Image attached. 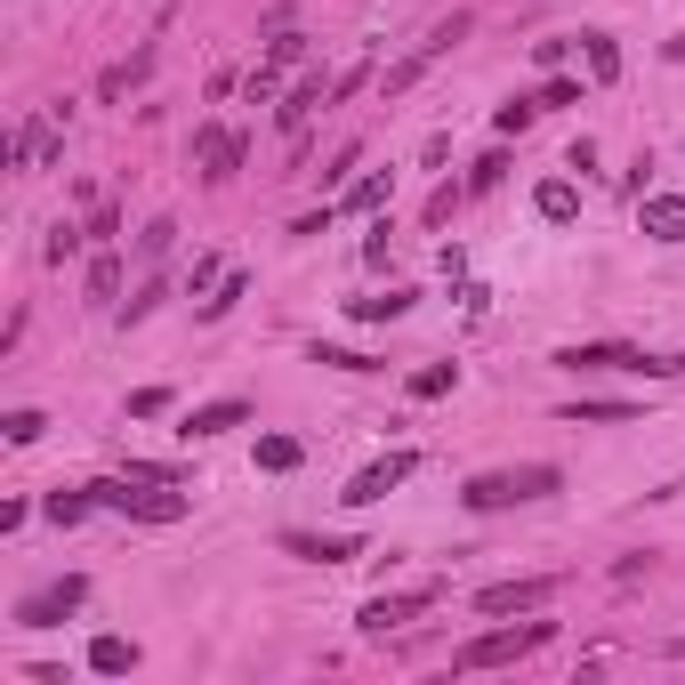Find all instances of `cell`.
<instances>
[{"label":"cell","instance_id":"cell-1","mask_svg":"<svg viewBox=\"0 0 685 685\" xmlns=\"http://www.w3.org/2000/svg\"><path fill=\"white\" fill-rule=\"evenodd\" d=\"M565 484L549 460H525V468H484V476H468L460 484V508L468 516H501V508H532V501H549V492Z\"/></svg>","mask_w":685,"mask_h":685},{"label":"cell","instance_id":"cell-2","mask_svg":"<svg viewBox=\"0 0 685 685\" xmlns=\"http://www.w3.org/2000/svg\"><path fill=\"white\" fill-rule=\"evenodd\" d=\"M556 637V621H525V629H484V637H468L460 653H452V670L476 677V670H508V661H532Z\"/></svg>","mask_w":685,"mask_h":685},{"label":"cell","instance_id":"cell-3","mask_svg":"<svg viewBox=\"0 0 685 685\" xmlns=\"http://www.w3.org/2000/svg\"><path fill=\"white\" fill-rule=\"evenodd\" d=\"M97 508H121V516H137V525H178L185 508V492H161V484H145V476H97Z\"/></svg>","mask_w":685,"mask_h":685},{"label":"cell","instance_id":"cell-4","mask_svg":"<svg viewBox=\"0 0 685 685\" xmlns=\"http://www.w3.org/2000/svg\"><path fill=\"white\" fill-rule=\"evenodd\" d=\"M81 597H89V580H81V573L40 580V589L16 597V629H57V621H73V613H81Z\"/></svg>","mask_w":685,"mask_h":685},{"label":"cell","instance_id":"cell-5","mask_svg":"<svg viewBox=\"0 0 685 685\" xmlns=\"http://www.w3.org/2000/svg\"><path fill=\"white\" fill-rule=\"evenodd\" d=\"M185 161H194L202 178H235L242 161H251V137H235V130H218V121H202L194 145H185Z\"/></svg>","mask_w":685,"mask_h":685},{"label":"cell","instance_id":"cell-6","mask_svg":"<svg viewBox=\"0 0 685 685\" xmlns=\"http://www.w3.org/2000/svg\"><path fill=\"white\" fill-rule=\"evenodd\" d=\"M57 121H65V106L16 121V137H9V170H40V161H57Z\"/></svg>","mask_w":685,"mask_h":685},{"label":"cell","instance_id":"cell-7","mask_svg":"<svg viewBox=\"0 0 685 685\" xmlns=\"http://www.w3.org/2000/svg\"><path fill=\"white\" fill-rule=\"evenodd\" d=\"M549 597H556L549 573L541 580H492V589H476V613H492V621H501V613H541Z\"/></svg>","mask_w":685,"mask_h":685},{"label":"cell","instance_id":"cell-8","mask_svg":"<svg viewBox=\"0 0 685 685\" xmlns=\"http://www.w3.org/2000/svg\"><path fill=\"white\" fill-rule=\"evenodd\" d=\"M411 468H420L411 452H387V460H371L363 476H347V492H339V501H347V508H371V501H387V492H396Z\"/></svg>","mask_w":685,"mask_h":685},{"label":"cell","instance_id":"cell-9","mask_svg":"<svg viewBox=\"0 0 685 685\" xmlns=\"http://www.w3.org/2000/svg\"><path fill=\"white\" fill-rule=\"evenodd\" d=\"M435 597H444V589H411V597H371V605H363L356 621H363V637H387V629H404L411 613H428Z\"/></svg>","mask_w":685,"mask_h":685},{"label":"cell","instance_id":"cell-10","mask_svg":"<svg viewBox=\"0 0 685 685\" xmlns=\"http://www.w3.org/2000/svg\"><path fill=\"white\" fill-rule=\"evenodd\" d=\"M242 420H251V404H242V396H218V404H194V411H185V444H211V435H226V428H242Z\"/></svg>","mask_w":685,"mask_h":685},{"label":"cell","instance_id":"cell-11","mask_svg":"<svg viewBox=\"0 0 685 685\" xmlns=\"http://www.w3.org/2000/svg\"><path fill=\"white\" fill-rule=\"evenodd\" d=\"M646 347H621V339H589V347H556V363L565 371H637Z\"/></svg>","mask_w":685,"mask_h":685},{"label":"cell","instance_id":"cell-12","mask_svg":"<svg viewBox=\"0 0 685 685\" xmlns=\"http://www.w3.org/2000/svg\"><path fill=\"white\" fill-rule=\"evenodd\" d=\"M290 556H307V565H347V556H363L356 532H283Z\"/></svg>","mask_w":685,"mask_h":685},{"label":"cell","instance_id":"cell-13","mask_svg":"<svg viewBox=\"0 0 685 685\" xmlns=\"http://www.w3.org/2000/svg\"><path fill=\"white\" fill-rule=\"evenodd\" d=\"M637 226L653 242H685V194H637Z\"/></svg>","mask_w":685,"mask_h":685},{"label":"cell","instance_id":"cell-14","mask_svg":"<svg viewBox=\"0 0 685 685\" xmlns=\"http://www.w3.org/2000/svg\"><path fill=\"white\" fill-rule=\"evenodd\" d=\"M532 211H541L549 226H573V218H580V185H573V178H549L541 194H532Z\"/></svg>","mask_w":685,"mask_h":685},{"label":"cell","instance_id":"cell-15","mask_svg":"<svg viewBox=\"0 0 685 685\" xmlns=\"http://www.w3.org/2000/svg\"><path fill=\"white\" fill-rule=\"evenodd\" d=\"M121 299V251L113 242H97V259H89V307H113Z\"/></svg>","mask_w":685,"mask_h":685},{"label":"cell","instance_id":"cell-16","mask_svg":"<svg viewBox=\"0 0 685 685\" xmlns=\"http://www.w3.org/2000/svg\"><path fill=\"white\" fill-rule=\"evenodd\" d=\"M411 299H420V290H380V299H347V315L356 323H404Z\"/></svg>","mask_w":685,"mask_h":685},{"label":"cell","instance_id":"cell-17","mask_svg":"<svg viewBox=\"0 0 685 685\" xmlns=\"http://www.w3.org/2000/svg\"><path fill=\"white\" fill-rule=\"evenodd\" d=\"M89 670L97 677H130L137 670V646H130V637H89Z\"/></svg>","mask_w":685,"mask_h":685},{"label":"cell","instance_id":"cell-18","mask_svg":"<svg viewBox=\"0 0 685 685\" xmlns=\"http://www.w3.org/2000/svg\"><path fill=\"white\" fill-rule=\"evenodd\" d=\"M580 57H589V81H597V89H613V81H621V49H613V33H580Z\"/></svg>","mask_w":685,"mask_h":685},{"label":"cell","instance_id":"cell-19","mask_svg":"<svg viewBox=\"0 0 685 685\" xmlns=\"http://www.w3.org/2000/svg\"><path fill=\"white\" fill-rule=\"evenodd\" d=\"M565 420H573V428H621V420H637V404H613V396H589V404H565Z\"/></svg>","mask_w":685,"mask_h":685},{"label":"cell","instance_id":"cell-20","mask_svg":"<svg viewBox=\"0 0 685 685\" xmlns=\"http://www.w3.org/2000/svg\"><path fill=\"white\" fill-rule=\"evenodd\" d=\"M387 194H396V170H371V178H356V185L339 194V211H356V218H363V211H380Z\"/></svg>","mask_w":685,"mask_h":685},{"label":"cell","instance_id":"cell-21","mask_svg":"<svg viewBox=\"0 0 685 685\" xmlns=\"http://www.w3.org/2000/svg\"><path fill=\"white\" fill-rule=\"evenodd\" d=\"M145 73H154V49H137L130 65H106V81H97V97H106V106H113V97H130V89H137Z\"/></svg>","mask_w":685,"mask_h":685},{"label":"cell","instance_id":"cell-22","mask_svg":"<svg viewBox=\"0 0 685 685\" xmlns=\"http://www.w3.org/2000/svg\"><path fill=\"white\" fill-rule=\"evenodd\" d=\"M299 460H307V444H299V435H259V468H266V476H290Z\"/></svg>","mask_w":685,"mask_h":685},{"label":"cell","instance_id":"cell-23","mask_svg":"<svg viewBox=\"0 0 685 685\" xmlns=\"http://www.w3.org/2000/svg\"><path fill=\"white\" fill-rule=\"evenodd\" d=\"M460 387V363H428V371H411V404H435V396H452Z\"/></svg>","mask_w":685,"mask_h":685},{"label":"cell","instance_id":"cell-24","mask_svg":"<svg viewBox=\"0 0 685 685\" xmlns=\"http://www.w3.org/2000/svg\"><path fill=\"white\" fill-rule=\"evenodd\" d=\"M97 508V492L81 484V492H49V501H40V516H49V525H81V516Z\"/></svg>","mask_w":685,"mask_h":685},{"label":"cell","instance_id":"cell-25","mask_svg":"<svg viewBox=\"0 0 685 685\" xmlns=\"http://www.w3.org/2000/svg\"><path fill=\"white\" fill-rule=\"evenodd\" d=\"M170 242H178V218H145V235H137V259H145V266H161V259H170Z\"/></svg>","mask_w":685,"mask_h":685},{"label":"cell","instance_id":"cell-26","mask_svg":"<svg viewBox=\"0 0 685 685\" xmlns=\"http://www.w3.org/2000/svg\"><path fill=\"white\" fill-rule=\"evenodd\" d=\"M81 242H89V235H81L73 218H57V226H49V242H40V259H49V266H65V259L81 251Z\"/></svg>","mask_w":685,"mask_h":685},{"label":"cell","instance_id":"cell-27","mask_svg":"<svg viewBox=\"0 0 685 685\" xmlns=\"http://www.w3.org/2000/svg\"><path fill=\"white\" fill-rule=\"evenodd\" d=\"M235 299H251V275H226V283H218V299H202V323H218Z\"/></svg>","mask_w":685,"mask_h":685},{"label":"cell","instance_id":"cell-28","mask_svg":"<svg viewBox=\"0 0 685 685\" xmlns=\"http://www.w3.org/2000/svg\"><path fill=\"white\" fill-rule=\"evenodd\" d=\"M532 106H541V113H549V106H580V81H573V73H549Z\"/></svg>","mask_w":685,"mask_h":685},{"label":"cell","instance_id":"cell-29","mask_svg":"<svg viewBox=\"0 0 685 685\" xmlns=\"http://www.w3.org/2000/svg\"><path fill=\"white\" fill-rule=\"evenodd\" d=\"M315 363H331V371H387L380 356H356V347H315Z\"/></svg>","mask_w":685,"mask_h":685},{"label":"cell","instance_id":"cell-30","mask_svg":"<svg viewBox=\"0 0 685 685\" xmlns=\"http://www.w3.org/2000/svg\"><path fill=\"white\" fill-rule=\"evenodd\" d=\"M508 178V154H484V161H476V170H468V194H492V185H501Z\"/></svg>","mask_w":685,"mask_h":685},{"label":"cell","instance_id":"cell-31","mask_svg":"<svg viewBox=\"0 0 685 685\" xmlns=\"http://www.w3.org/2000/svg\"><path fill=\"white\" fill-rule=\"evenodd\" d=\"M40 428H49L40 411H9V420H0V435H9V444H40Z\"/></svg>","mask_w":685,"mask_h":685},{"label":"cell","instance_id":"cell-32","mask_svg":"<svg viewBox=\"0 0 685 685\" xmlns=\"http://www.w3.org/2000/svg\"><path fill=\"white\" fill-rule=\"evenodd\" d=\"M532 113H541L532 97H508V106H501V137H525V130H532Z\"/></svg>","mask_w":685,"mask_h":685},{"label":"cell","instance_id":"cell-33","mask_svg":"<svg viewBox=\"0 0 685 685\" xmlns=\"http://www.w3.org/2000/svg\"><path fill=\"white\" fill-rule=\"evenodd\" d=\"M161 411H170V387H137L130 396V420H161Z\"/></svg>","mask_w":685,"mask_h":685},{"label":"cell","instance_id":"cell-34","mask_svg":"<svg viewBox=\"0 0 685 685\" xmlns=\"http://www.w3.org/2000/svg\"><path fill=\"white\" fill-rule=\"evenodd\" d=\"M460 194H468V185H435V194H428V226H444L452 211H460Z\"/></svg>","mask_w":685,"mask_h":685},{"label":"cell","instance_id":"cell-35","mask_svg":"<svg viewBox=\"0 0 685 685\" xmlns=\"http://www.w3.org/2000/svg\"><path fill=\"white\" fill-rule=\"evenodd\" d=\"M307 57V33H275V49H266V65H299Z\"/></svg>","mask_w":685,"mask_h":685},{"label":"cell","instance_id":"cell-36","mask_svg":"<svg viewBox=\"0 0 685 685\" xmlns=\"http://www.w3.org/2000/svg\"><path fill=\"white\" fill-rule=\"evenodd\" d=\"M460 33H468V16H444V25H435V33L420 40V49H428V57H444V49H452V40H460Z\"/></svg>","mask_w":685,"mask_h":685},{"label":"cell","instance_id":"cell-37","mask_svg":"<svg viewBox=\"0 0 685 685\" xmlns=\"http://www.w3.org/2000/svg\"><path fill=\"white\" fill-rule=\"evenodd\" d=\"M211 283H218V259H211V251H202L194 266H185V290H194V299H202V290H211Z\"/></svg>","mask_w":685,"mask_h":685},{"label":"cell","instance_id":"cell-38","mask_svg":"<svg viewBox=\"0 0 685 685\" xmlns=\"http://www.w3.org/2000/svg\"><path fill=\"white\" fill-rule=\"evenodd\" d=\"M573 40H580V33H565V40H541V49H532V57H541V65L556 73V65H565V57H573Z\"/></svg>","mask_w":685,"mask_h":685},{"label":"cell","instance_id":"cell-39","mask_svg":"<svg viewBox=\"0 0 685 685\" xmlns=\"http://www.w3.org/2000/svg\"><path fill=\"white\" fill-rule=\"evenodd\" d=\"M275 73H283V65H259L251 81H242V89H251V106H266V97H275Z\"/></svg>","mask_w":685,"mask_h":685}]
</instances>
